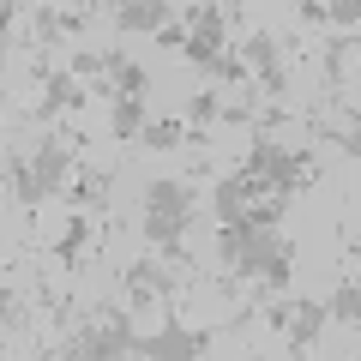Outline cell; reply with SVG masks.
Wrapping results in <instances>:
<instances>
[{
    "label": "cell",
    "mask_w": 361,
    "mask_h": 361,
    "mask_svg": "<svg viewBox=\"0 0 361 361\" xmlns=\"http://www.w3.org/2000/svg\"><path fill=\"white\" fill-rule=\"evenodd\" d=\"M211 337H217V331H205V325H180L175 313H169L163 331L139 337V355H151V361H187V355H205Z\"/></svg>",
    "instance_id": "obj_3"
},
{
    "label": "cell",
    "mask_w": 361,
    "mask_h": 361,
    "mask_svg": "<svg viewBox=\"0 0 361 361\" xmlns=\"http://www.w3.org/2000/svg\"><path fill=\"white\" fill-rule=\"evenodd\" d=\"M259 283H265V295H271V289H289V241H283L277 253L265 259V271H259Z\"/></svg>",
    "instance_id": "obj_20"
},
{
    "label": "cell",
    "mask_w": 361,
    "mask_h": 361,
    "mask_svg": "<svg viewBox=\"0 0 361 361\" xmlns=\"http://www.w3.org/2000/svg\"><path fill=\"white\" fill-rule=\"evenodd\" d=\"M103 61H109V78H115V90H127V97H145V85H151V73H145L139 61H127L121 49H109Z\"/></svg>",
    "instance_id": "obj_15"
},
{
    "label": "cell",
    "mask_w": 361,
    "mask_h": 361,
    "mask_svg": "<svg viewBox=\"0 0 361 361\" xmlns=\"http://www.w3.org/2000/svg\"><path fill=\"white\" fill-rule=\"evenodd\" d=\"M169 18H175V6L169 0H127V6H115V30H163Z\"/></svg>",
    "instance_id": "obj_9"
},
{
    "label": "cell",
    "mask_w": 361,
    "mask_h": 361,
    "mask_svg": "<svg viewBox=\"0 0 361 361\" xmlns=\"http://www.w3.org/2000/svg\"><path fill=\"white\" fill-rule=\"evenodd\" d=\"M223 37H229V30H193L180 54H187L193 66H205V73H217V61H223Z\"/></svg>",
    "instance_id": "obj_16"
},
{
    "label": "cell",
    "mask_w": 361,
    "mask_h": 361,
    "mask_svg": "<svg viewBox=\"0 0 361 361\" xmlns=\"http://www.w3.org/2000/svg\"><path fill=\"white\" fill-rule=\"evenodd\" d=\"M121 283H127L133 301H175V289H180V283H175V271L157 265V259H133Z\"/></svg>",
    "instance_id": "obj_6"
},
{
    "label": "cell",
    "mask_w": 361,
    "mask_h": 361,
    "mask_svg": "<svg viewBox=\"0 0 361 361\" xmlns=\"http://www.w3.org/2000/svg\"><path fill=\"white\" fill-rule=\"evenodd\" d=\"M139 145L145 151H180V145H187V127H180V121H145Z\"/></svg>",
    "instance_id": "obj_17"
},
{
    "label": "cell",
    "mask_w": 361,
    "mask_h": 361,
    "mask_svg": "<svg viewBox=\"0 0 361 361\" xmlns=\"http://www.w3.org/2000/svg\"><path fill=\"white\" fill-rule=\"evenodd\" d=\"M301 25H307V30H325V25H331V6H325V0H301Z\"/></svg>",
    "instance_id": "obj_22"
},
{
    "label": "cell",
    "mask_w": 361,
    "mask_h": 361,
    "mask_svg": "<svg viewBox=\"0 0 361 361\" xmlns=\"http://www.w3.org/2000/svg\"><path fill=\"white\" fill-rule=\"evenodd\" d=\"M73 145L61 139V133H54V139H42L37 145V157H30V163H37V175H42V187H49V193H66V175H73Z\"/></svg>",
    "instance_id": "obj_8"
},
{
    "label": "cell",
    "mask_w": 361,
    "mask_h": 361,
    "mask_svg": "<svg viewBox=\"0 0 361 361\" xmlns=\"http://www.w3.org/2000/svg\"><path fill=\"white\" fill-rule=\"evenodd\" d=\"M331 313H337L343 325H355V331H361V283H355V277H343V283L331 289Z\"/></svg>",
    "instance_id": "obj_18"
},
{
    "label": "cell",
    "mask_w": 361,
    "mask_h": 361,
    "mask_svg": "<svg viewBox=\"0 0 361 361\" xmlns=\"http://www.w3.org/2000/svg\"><path fill=\"white\" fill-rule=\"evenodd\" d=\"M355 115H361V109H355Z\"/></svg>",
    "instance_id": "obj_27"
},
{
    "label": "cell",
    "mask_w": 361,
    "mask_h": 361,
    "mask_svg": "<svg viewBox=\"0 0 361 361\" xmlns=\"http://www.w3.org/2000/svg\"><path fill=\"white\" fill-rule=\"evenodd\" d=\"M109 133H115L121 145L139 139V133H145V97H127V90H121V97H115V115H109Z\"/></svg>",
    "instance_id": "obj_13"
},
{
    "label": "cell",
    "mask_w": 361,
    "mask_h": 361,
    "mask_svg": "<svg viewBox=\"0 0 361 361\" xmlns=\"http://www.w3.org/2000/svg\"><path fill=\"white\" fill-rule=\"evenodd\" d=\"M289 313H295V301H265V325L271 331H289Z\"/></svg>",
    "instance_id": "obj_23"
},
{
    "label": "cell",
    "mask_w": 361,
    "mask_h": 361,
    "mask_svg": "<svg viewBox=\"0 0 361 361\" xmlns=\"http://www.w3.org/2000/svg\"><path fill=\"white\" fill-rule=\"evenodd\" d=\"M54 355H78V361H103V355H139V337H133V313L109 307L97 325H85L78 337H66Z\"/></svg>",
    "instance_id": "obj_2"
},
{
    "label": "cell",
    "mask_w": 361,
    "mask_h": 361,
    "mask_svg": "<svg viewBox=\"0 0 361 361\" xmlns=\"http://www.w3.org/2000/svg\"><path fill=\"white\" fill-rule=\"evenodd\" d=\"M325 313H331V307H325V301H313V295L295 301V313H289V331H283V337H289V355H307V349L319 343Z\"/></svg>",
    "instance_id": "obj_7"
},
{
    "label": "cell",
    "mask_w": 361,
    "mask_h": 361,
    "mask_svg": "<svg viewBox=\"0 0 361 361\" xmlns=\"http://www.w3.org/2000/svg\"><path fill=\"white\" fill-rule=\"evenodd\" d=\"M90 241H97V223H90L85 211H73V217H66V229L54 235V259H61V265H78V259L90 253Z\"/></svg>",
    "instance_id": "obj_10"
},
{
    "label": "cell",
    "mask_w": 361,
    "mask_h": 361,
    "mask_svg": "<svg viewBox=\"0 0 361 361\" xmlns=\"http://www.w3.org/2000/svg\"><path fill=\"white\" fill-rule=\"evenodd\" d=\"M217 115H223L217 90H199L193 103H187V127H199V133H205V127H211V121H217Z\"/></svg>",
    "instance_id": "obj_19"
},
{
    "label": "cell",
    "mask_w": 361,
    "mask_h": 361,
    "mask_svg": "<svg viewBox=\"0 0 361 361\" xmlns=\"http://www.w3.org/2000/svg\"><path fill=\"white\" fill-rule=\"evenodd\" d=\"M66 205H73V211H90V205H103V199H109V175H103V169H78V175H73V187H66Z\"/></svg>",
    "instance_id": "obj_11"
},
{
    "label": "cell",
    "mask_w": 361,
    "mask_h": 361,
    "mask_svg": "<svg viewBox=\"0 0 361 361\" xmlns=\"http://www.w3.org/2000/svg\"><path fill=\"white\" fill-rule=\"evenodd\" d=\"M241 54H247V66L259 73V85L271 90V97H283V42L271 37V30H247V42H241Z\"/></svg>",
    "instance_id": "obj_4"
},
{
    "label": "cell",
    "mask_w": 361,
    "mask_h": 361,
    "mask_svg": "<svg viewBox=\"0 0 361 361\" xmlns=\"http://www.w3.org/2000/svg\"><path fill=\"white\" fill-rule=\"evenodd\" d=\"M319 66H325V85H331V90H343L349 66H355V37H337V42H325V49H319Z\"/></svg>",
    "instance_id": "obj_14"
},
{
    "label": "cell",
    "mask_w": 361,
    "mask_h": 361,
    "mask_svg": "<svg viewBox=\"0 0 361 361\" xmlns=\"http://www.w3.org/2000/svg\"><path fill=\"white\" fill-rule=\"evenodd\" d=\"M18 6H25V0H0V18H6V30L18 25Z\"/></svg>",
    "instance_id": "obj_24"
},
{
    "label": "cell",
    "mask_w": 361,
    "mask_h": 361,
    "mask_svg": "<svg viewBox=\"0 0 361 361\" xmlns=\"http://www.w3.org/2000/svg\"><path fill=\"white\" fill-rule=\"evenodd\" d=\"M355 66H361V42H355Z\"/></svg>",
    "instance_id": "obj_26"
},
{
    "label": "cell",
    "mask_w": 361,
    "mask_h": 361,
    "mask_svg": "<svg viewBox=\"0 0 361 361\" xmlns=\"http://www.w3.org/2000/svg\"><path fill=\"white\" fill-rule=\"evenodd\" d=\"M13 199H18V211H37L42 199H49V187H42V175H37V163H25V157H13Z\"/></svg>",
    "instance_id": "obj_12"
},
{
    "label": "cell",
    "mask_w": 361,
    "mask_h": 361,
    "mask_svg": "<svg viewBox=\"0 0 361 361\" xmlns=\"http://www.w3.org/2000/svg\"><path fill=\"white\" fill-rule=\"evenodd\" d=\"M187 217H193V180H151L145 187V241L175 265H187V247H180Z\"/></svg>",
    "instance_id": "obj_1"
},
{
    "label": "cell",
    "mask_w": 361,
    "mask_h": 361,
    "mask_svg": "<svg viewBox=\"0 0 361 361\" xmlns=\"http://www.w3.org/2000/svg\"><path fill=\"white\" fill-rule=\"evenodd\" d=\"M85 97H90V90H85V78H78L73 66H61V73H54V66H49V73H42V103L30 109V121L66 115V109H78V103H85Z\"/></svg>",
    "instance_id": "obj_5"
},
{
    "label": "cell",
    "mask_w": 361,
    "mask_h": 361,
    "mask_svg": "<svg viewBox=\"0 0 361 361\" xmlns=\"http://www.w3.org/2000/svg\"><path fill=\"white\" fill-rule=\"evenodd\" d=\"M37 37H42V49H54V42L66 37V25H61V6H37Z\"/></svg>",
    "instance_id": "obj_21"
},
{
    "label": "cell",
    "mask_w": 361,
    "mask_h": 361,
    "mask_svg": "<svg viewBox=\"0 0 361 361\" xmlns=\"http://www.w3.org/2000/svg\"><path fill=\"white\" fill-rule=\"evenodd\" d=\"M223 6H229V13H235V6H247V0H223Z\"/></svg>",
    "instance_id": "obj_25"
}]
</instances>
